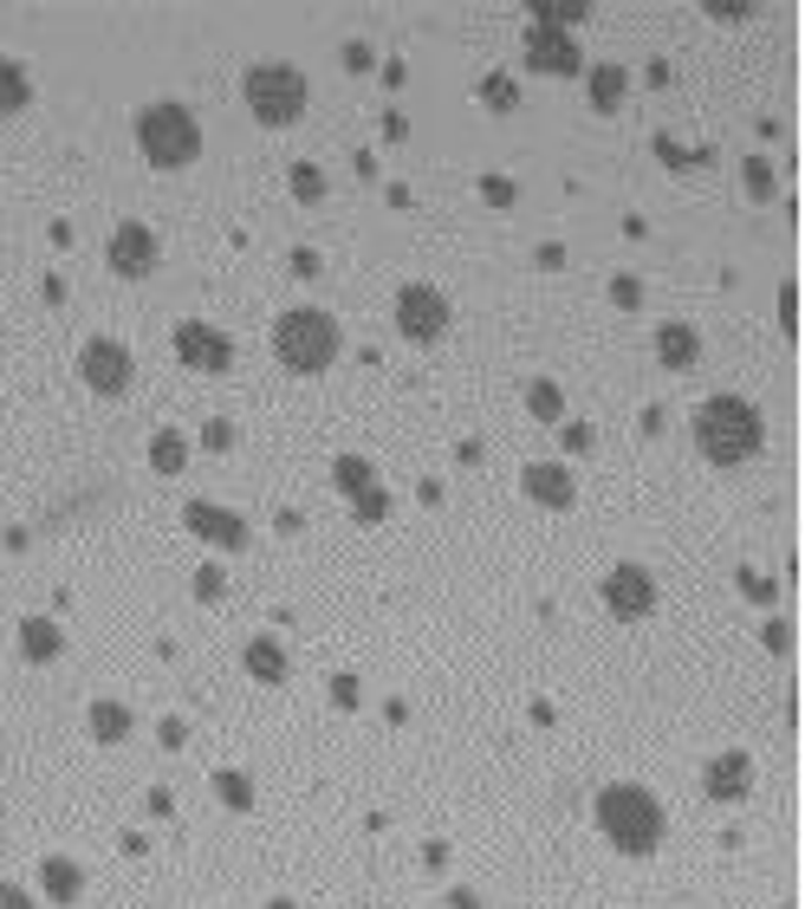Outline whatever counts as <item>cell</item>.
<instances>
[{"mask_svg": "<svg viewBox=\"0 0 805 909\" xmlns=\"http://www.w3.org/2000/svg\"><path fill=\"white\" fill-rule=\"evenodd\" d=\"M624 91H630V71L624 66H591V104H597V111H617Z\"/></svg>", "mask_w": 805, "mask_h": 909, "instance_id": "obj_20", "label": "cell"}, {"mask_svg": "<svg viewBox=\"0 0 805 909\" xmlns=\"http://www.w3.org/2000/svg\"><path fill=\"white\" fill-rule=\"evenodd\" d=\"M740 591H747L753 605H773V578H760V572H740Z\"/></svg>", "mask_w": 805, "mask_h": 909, "instance_id": "obj_35", "label": "cell"}, {"mask_svg": "<svg viewBox=\"0 0 805 909\" xmlns=\"http://www.w3.org/2000/svg\"><path fill=\"white\" fill-rule=\"evenodd\" d=\"M345 66H351V71H370V46H345Z\"/></svg>", "mask_w": 805, "mask_h": 909, "instance_id": "obj_44", "label": "cell"}, {"mask_svg": "<svg viewBox=\"0 0 805 909\" xmlns=\"http://www.w3.org/2000/svg\"><path fill=\"white\" fill-rule=\"evenodd\" d=\"M293 274H299V280H312V274H318V254H312V247H299V254H293Z\"/></svg>", "mask_w": 805, "mask_h": 909, "instance_id": "obj_41", "label": "cell"}, {"mask_svg": "<svg viewBox=\"0 0 805 909\" xmlns=\"http://www.w3.org/2000/svg\"><path fill=\"white\" fill-rule=\"evenodd\" d=\"M396 332H403L410 345H436L441 332H448V299H441L429 280H410L396 292Z\"/></svg>", "mask_w": 805, "mask_h": 909, "instance_id": "obj_7", "label": "cell"}, {"mask_svg": "<svg viewBox=\"0 0 805 909\" xmlns=\"http://www.w3.org/2000/svg\"><path fill=\"white\" fill-rule=\"evenodd\" d=\"M597 598H604V611H611V618L637 624V618H650V611H657V578H650L637 559H624V565H611V572H604V591H597Z\"/></svg>", "mask_w": 805, "mask_h": 909, "instance_id": "obj_8", "label": "cell"}, {"mask_svg": "<svg viewBox=\"0 0 805 909\" xmlns=\"http://www.w3.org/2000/svg\"><path fill=\"white\" fill-rule=\"evenodd\" d=\"M332 701H338V708H358V676H332Z\"/></svg>", "mask_w": 805, "mask_h": 909, "instance_id": "obj_37", "label": "cell"}, {"mask_svg": "<svg viewBox=\"0 0 805 909\" xmlns=\"http://www.w3.org/2000/svg\"><path fill=\"white\" fill-rule=\"evenodd\" d=\"M293 196L299 202H318V196H325V169H318V163H293Z\"/></svg>", "mask_w": 805, "mask_h": 909, "instance_id": "obj_28", "label": "cell"}, {"mask_svg": "<svg viewBox=\"0 0 805 909\" xmlns=\"http://www.w3.org/2000/svg\"><path fill=\"white\" fill-rule=\"evenodd\" d=\"M124 734H131V708H124V701H91V741L111 747V741H124Z\"/></svg>", "mask_w": 805, "mask_h": 909, "instance_id": "obj_22", "label": "cell"}, {"mask_svg": "<svg viewBox=\"0 0 805 909\" xmlns=\"http://www.w3.org/2000/svg\"><path fill=\"white\" fill-rule=\"evenodd\" d=\"M481 104H488V111H513V104H519V85H513L507 71H488V78H481Z\"/></svg>", "mask_w": 805, "mask_h": 909, "instance_id": "obj_27", "label": "cell"}, {"mask_svg": "<svg viewBox=\"0 0 805 909\" xmlns=\"http://www.w3.org/2000/svg\"><path fill=\"white\" fill-rule=\"evenodd\" d=\"M702 786H708L715 806H740V799L753 792V761H747V754H715L708 773H702Z\"/></svg>", "mask_w": 805, "mask_h": 909, "instance_id": "obj_13", "label": "cell"}, {"mask_svg": "<svg viewBox=\"0 0 805 909\" xmlns=\"http://www.w3.org/2000/svg\"><path fill=\"white\" fill-rule=\"evenodd\" d=\"M78 377H85L91 397H124V390L137 384V357L118 345V339H85V351H78Z\"/></svg>", "mask_w": 805, "mask_h": 909, "instance_id": "obj_6", "label": "cell"}, {"mask_svg": "<svg viewBox=\"0 0 805 909\" xmlns=\"http://www.w3.org/2000/svg\"><path fill=\"white\" fill-rule=\"evenodd\" d=\"M559 442H566V455H591L597 429H591V422H566V429H559Z\"/></svg>", "mask_w": 805, "mask_h": 909, "instance_id": "obj_32", "label": "cell"}, {"mask_svg": "<svg viewBox=\"0 0 805 909\" xmlns=\"http://www.w3.org/2000/svg\"><path fill=\"white\" fill-rule=\"evenodd\" d=\"M195 598H202V605H221V598H227V578H221V565H202V572H195Z\"/></svg>", "mask_w": 805, "mask_h": 909, "instance_id": "obj_31", "label": "cell"}, {"mask_svg": "<svg viewBox=\"0 0 805 909\" xmlns=\"http://www.w3.org/2000/svg\"><path fill=\"white\" fill-rule=\"evenodd\" d=\"M689 429H695V448H702L715 468H740V462H753V455L767 448V417H760L747 397H734V390L708 397Z\"/></svg>", "mask_w": 805, "mask_h": 909, "instance_id": "obj_1", "label": "cell"}, {"mask_svg": "<svg viewBox=\"0 0 805 909\" xmlns=\"http://www.w3.org/2000/svg\"><path fill=\"white\" fill-rule=\"evenodd\" d=\"M59 650H66V630L53 618H20V656L26 663H53Z\"/></svg>", "mask_w": 805, "mask_h": 909, "instance_id": "obj_16", "label": "cell"}, {"mask_svg": "<svg viewBox=\"0 0 805 909\" xmlns=\"http://www.w3.org/2000/svg\"><path fill=\"white\" fill-rule=\"evenodd\" d=\"M591 819H597V832L617 844L624 857H657L662 844V806L650 786H630V779H617V786H604L597 799H591Z\"/></svg>", "mask_w": 805, "mask_h": 909, "instance_id": "obj_2", "label": "cell"}, {"mask_svg": "<svg viewBox=\"0 0 805 909\" xmlns=\"http://www.w3.org/2000/svg\"><path fill=\"white\" fill-rule=\"evenodd\" d=\"M267 909H299V904H287V897H273V904H267Z\"/></svg>", "mask_w": 805, "mask_h": 909, "instance_id": "obj_46", "label": "cell"}, {"mask_svg": "<svg viewBox=\"0 0 805 909\" xmlns=\"http://www.w3.org/2000/svg\"><path fill=\"white\" fill-rule=\"evenodd\" d=\"M287 669H293V663H287V650H280L273 636H254V643H247V676H254V683H273V689H280Z\"/></svg>", "mask_w": 805, "mask_h": 909, "instance_id": "obj_17", "label": "cell"}, {"mask_svg": "<svg viewBox=\"0 0 805 909\" xmlns=\"http://www.w3.org/2000/svg\"><path fill=\"white\" fill-rule=\"evenodd\" d=\"M332 481H338V494L358 500L365 488H377V468H370L365 455H338V462H332Z\"/></svg>", "mask_w": 805, "mask_h": 909, "instance_id": "obj_24", "label": "cell"}, {"mask_svg": "<svg viewBox=\"0 0 805 909\" xmlns=\"http://www.w3.org/2000/svg\"><path fill=\"white\" fill-rule=\"evenodd\" d=\"M351 513H358V520H365V526H370V520H383V513H390V494H383V481H377V488H365V494H358V500H351Z\"/></svg>", "mask_w": 805, "mask_h": 909, "instance_id": "obj_30", "label": "cell"}, {"mask_svg": "<svg viewBox=\"0 0 805 909\" xmlns=\"http://www.w3.org/2000/svg\"><path fill=\"white\" fill-rule=\"evenodd\" d=\"M247 111L267 124V131H287L305 118V71L287 59H260L247 66Z\"/></svg>", "mask_w": 805, "mask_h": 909, "instance_id": "obj_5", "label": "cell"}, {"mask_svg": "<svg viewBox=\"0 0 805 909\" xmlns=\"http://www.w3.org/2000/svg\"><path fill=\"white\" fill-rule=\"evenodd\" d=\"M33 104V78H26V66L20 59H7L0 53V118H20Z\"/></svg>", "mask_w": 805, "mask_h": 909, "instance_id": "obj_18", "label": "cell"}, {"mask_svg": "<svg viewBox=\"0 0 805 909\" xmlns=\"http://www.w3.org/2000/svg\"><path fill=\"white\" fill-rule=\"evenodd\" d=\"M0 909H33V897H26L20 884H7V877H0Z\"/></svg>", "mask_w": 805, "mask_h": 909, "instance_id": "obj_40", "label": "cell"}, {"mask_svg": "<svg viewBox=\"0 0 805 909\" xmlns=\"http://www.w3.org/2000/svg\"><path fill=\"white\" fill-rule=\"evenodd\" d=\"M273 357L299 370V377H318L332 357H338V319L318 312V306H293L273 319Z\"/></svg>", "mask_w": 805, "mask_h": 909, "instance_id": "obj_4", "label": "cell"}, {"mask_svg": "<svg viewBox=\"0 0 805 909\" xmlns=\"http://www.w3.org/2000/svg\"><path fill=\"white\" fill-rule=\"evenodd\" d=\"M156 234H149L144 221H118V234L104 241V260H111V274L118 280H149L156 274Z\"/></svg>", "mask_w": 805, "mask_h": 909, "instance_id": "obj_10", "label": "cell"}, {"mask_svg": "<svg viewBox=\"0 0 805 909\" xmlns=\"http://www.w3.org/2000/svg\"><path fill=\"white\" fill-rule=\"evenodd\" d=\"M202 442H209L215 455H227V448H234V422H227V417H215L209 429H202Z\"/></svg>", "mask_w": 805, "mask_h": 909, "instance_id": "obj_33", "label": "cell"}, {"mask_svg": "<svg viewBox=\"0 0 805 909\" xmlns=\"http://www.w3.org/2000/svg\"><path fill=\"white\" fill-rule=\"evenodd\" d=\"M526 66L533 78H579L585 71V53H579V40L572 33H559V26H526Z\"/></svg>", "mask_w": 805, "mask_h": 909, "instance_id": "obj_9", "label": "cell"}, {"mask_svg": "<svg viewBox=\"0 0 805 909\" xmlns=\"http://www.w3.org/2000/svg\"><path fill=\"white\" fill-rule=\"evenodd\" d=\"M585 20H591V0H533V26L572 33V26H585Z\"/></svg>", "mask_w": 805, "mask_h": 909, "instance_id": "obj_19", "label": "cell"}, {"mask_svg": "<svg viewBox=\"0 0 805 909\" xmlns=\"http://www.w3.org/2000/svg\"><path fill=\"white\" fill-rule=\"evenodd\" d=\"M182 520H189V533H195V540H209V546H221V553H241V546L254 540V533H247V520H241L234 507H215V500H189V513H182Z\"/></svg>", "mask_w": 805, "mask_h": 909, "instance_id": "obj_12", "label": "cell"}, {"mask_svg": "<svg viewBox=\"0 0 805 909\" xmlns=\"http://www.w3.org/2000/svg\"><path fill=\"white\" fill-rule=\"evenodd\" d=\"M448 909H481V897H474V890H455V897H448Z\"/></svg>", "mask_w": 805, "mask_h": 909, "instance_id": "obj_45", "label": "cell"}, {"mask_svg": "<svg viewBox=\"0 0 805 909\" xmlns=\"http://www.w3.org/2000/svg\"><path fill=\"white\" fill-rule=\"evenodd\" d=\"M767 650H773V656H786V650H793V630L780 624V618L767 624Z\"/></svg>", "mask_w": 805, "mask_h": 909, "instance_id": "obj_39", "label": "cell"}, {"mask_svg": "<svg viewBox=\"0 0 805 909\" xmlns=\"http://www.w3.org/2000/svg\"><path fill=\"white\" fill-rule=\"evenodd\" d=\"M519 488L533 494L539 507H552V513L579 500V488H572V468H566V462H526V475H519Z\"/></svg>", "mask_w": 805, "mask_h": 909, "instance_id": "obj_14", "label": "cell"}, {"mask_svg": "<svg viewBox=\"0 0 805 909\" xmlns=\"http://www.w3.org/2000/svg\"><path fill=\"white\" fill-rule=\"evenodd\" d=\"M780 325H786V332L800 325V292H793V280L780 286Z\"/></svg>", "mask_w": 805, "mask_h": 909, "instance_id": "obj_36", "label": "cell"}, {"mask_svg": "<svg viewBox=\"0 0 805 909\" xmlns=\"http://www.w3.org/2000/svg\"><path fill=\"white\" fill-rule=\"evenodd\" d=\"M78 890H85V871L72 857H46V897L53 904H78Z\"/></svg>", "mask_w": 805, "mask_h": 909, "instance_id": "obj_23", "label": "cell"}, {"mask_svg": "<svg viewBox=\"0 0 805 909\" xmlns=\"http://www.w3.org/2000/svg\"><path fill=\"white\" fill-rule=\"evenodd\" d=\"M611 299H617V306L630 312V306H644V286L630 280V274H617V280H611Z\"/></svg>", "mask_w": 805, "mask_h": 909, "instance_id": "obj_34", "label": "cell"}, {"mask_svg": "<svg viewBox=\"0 0 805 909\" xmlns=\"http://www.w3.org/2000/svg\"><path fill=\"white\" fill-rule=\"evenodd\" d=\"M657 364H662V370H695V364H702V332L682 325V319L662 325V332H657Z\"/></svg>", "mask_w": 805, "mask_h": 909, "instance_id": "obj_15", "label": "cell"}, {"mask_svg": "<svg viewBox=\"0 0 805 909\" xmlns=\"http://www.w3.org/2000/svg\"><path fill=\"white\" fill-rule=\"evenodd\" d=\"M156 734H163V747H182V741H189V728H182V721H163Z\"/></svg>", "mask_w": 805, "mask_h": 909, "instance_id": "obj_42", "label": "cell"}, {"mask_svg": "<svg viewBox=\"0 0 805 909\" xmlns=\"http://www.w3.org/2000/svg\"><path fill=\"white\" fill-rule=\"evenodd\" d=\"M169 812H176V799H169V792L156 786V792H149V819H169Z\"/></svg>", "mask_w": 805, "mask_h": 909, "instance_id": "obj_43", "label": "cell"}, {"mask_svg": "<svg viewBox=\"0 0 805 909\" xmlns=\"http://www.w3.org/2000/svg\"><path fill=\"white\" fill-rule=\"evenodd\" d=\"M137 149L149 169H189L202 156V118L176 98H156L137 111Z\"/></svg>", "mask_w": 805, "mask_h": 909, "instance_id": "obj_3", "label": "cell"}, {"mask_svg": "<svg viewBox=\"0 0 805 909\" xmlns=\"http://www.w3.org/2000/svg\"><path fill=\"white\" fill-rule=\"evenodd\" d=\"M215 799L227 806V812H254V779H247V773H234V767H221L215 773Z\"/></svg>", "mask_w": 805, "mask_h": 909, "instance_id": "obj_25", "label": "cell"}, {"mask_svg": "<svg viewBox=\"0 0 805 909\" xmlns=\"http://www.w3.org/2000/svg\"><path fill=\"white\" fill-rule=\"evenodd\" d=\"M481 189H488V202H494V209H507V202H513V182H507V176H488Z\"/></svg>", "mask_w": 805, "mask_h": 909, "instance_id": "obj_38", "label": "cell"}, {"mask_svg": "<svg viewBox=\"0 0 805 909\" xmlns=\"http://www.w3.org/2000/svg\"><path fill=\"white\" fill-rule=\"evenodd\" d=\"M740 176H747V196H753V202H773V189H780V182H773V163H760V156H753Z\"/></svg>", "mask_w": 805, "mask_h": 909, "instance_id": "obj_29", "label": "cell"}, {"mask_svg": "<svg viewBox=\"0 0 805 909\" xmlns=\"http://www.w3.org/2000/svg\"><path fill=\"white\" fill-rule=\"evenodd\" d=\"M176 357H182L189 370H202V377H221V370L234 364V345H227V332H215L209 319H182V325H176Z\"/></svg>", "mask_w": 805, "mask_h": 909, "instance_id": "obj_11", "label": "cell"}, {"mask_svg": "<svg viewBox=\"0 0 805 909\" xmlns=\"http://www.w3.org/2000/svg\"><path fill=\"white\" fill-rule=\"evenodd\" d=\"M526 410H533L539 422H559V417H566V390H559L552 377H539V384L526 390Z\"/></svg>", "mask_w": 805, "mask_h": 909, "instance_id": "obj_26", "label": "cell"}, {"mask_svg": "<svg viewBox=\"0 0 805 909\" xmlns=\"http://www.w3.org/2000/svg\"><path fill=\"white\" fill-rule=\"evenodd\" d=\"M149 468H156V475H182V468H189V435L163 429V435L149 442Z\"/></svg>", "mask_w": 805, "mask_h": 909, "instance_id": "obj_21", "label": "cell"}]
</instances>
